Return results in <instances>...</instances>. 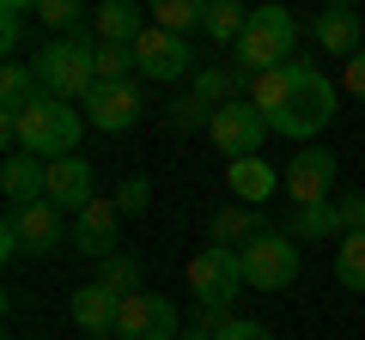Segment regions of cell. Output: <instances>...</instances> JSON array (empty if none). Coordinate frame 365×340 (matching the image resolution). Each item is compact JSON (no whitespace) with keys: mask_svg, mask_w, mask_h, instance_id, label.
<instances>
[{"mask_svg":"<svg viewBox=\"0 0 365 340\" xmlns=\"http://www.w3.org/2000/svg\"><path fill=\"white\" fill-rule=\"evenodd\" d=\"M61 249V207L55 201H25V207L6 213L0 225V255L19 262V255H55Z\"/></svg>","mask_w":365,"mask_h":340,"instance_id":"cell-5","label":"cell"},{"mask_svg":"<svg viewBox=\"0 0 365 340\" xmlns=\"http://www.w3.org/2000/svg\"><path fill=\"white\" fill-rule=\"evenodd\" d=\"M98 280H104V286L116 292V298H134V292H140V262L116 249V255H110V262L98 267Z\"/></svg>","mask_w":365,"mask_h":340,"instance_id":"cell-27","label":"cell"},{"mask_svg":"<svg viewBox=\"0 0 365 340\" xmlns=\"http://www.w3.org/2000/svg\"><path fill=\"white\" fill-rule=\"evenodd\" d=\"M280 183H287V176H280V170H274L262 152L232 158V164H225V188H232L244 207H262V201H274V188H280Z\"/></svg>","mask_w":365,"mask_h":340,"instance_id":"cell-16","label":"cell"},{"mask_svg":"<svg viewBox=\"0 0 365 340\" xmlns=\"http://www.w3.org/2000/svg\"><path fill=\"white\" fill-rule=\"evenodd\" d=\"M335 207H341V225L347 231H365V195H341Z\"/></svg>","mask_w":365,"mask_h":340,"instance_id":"cell-33","label":"cell"},{"mask_svg":"<svg viewBox=\"0 0 365 340\" xmlns=\"http://www.w3.org/2000/svg\"><path fill=\"white\" fill-rule=\"evenodd\" d=\"M323 6H353V13H359V6H365V0H323Z\"/></svg>","mask_w":365,"mask_h":340,"instance_id":"cell-37","label":"cell"},{"mask_svg":"<svg viewBox=\"0 0 365 340\" xmlns=\"http://www.w3.org/2000/svg\"><path fill=\"white\" fill-rule=\"evenodd\" d=\"M79 128H86L79 104H67V97H49V92H43L19 122L0 116V140L13 146V152H37V158H49V164H55V158H67V152L79 146Z\"/></svg>","mask_w":365,"mask_h":340,"instance_id":"cell-2","label":"cell"},{"mask_svg":"<svg viewBox=\"0 0 365 340\" xmlns=\"http://www.w3.org/2000/svg\"><path fill=\"white\" fill-rule=\"evenodd\" d=\"M146 201H153V183H146V176H122L116 207H122V213H146Z\"/></svg>","mask_w":365,"mask_h":340,"instance_id":"cell-30","label":"cell"},{"mask_svg":"<svg viewBox=\"0 0 365 340\" xmlns=\"http://www.w3.org/2000/svg\"><path fill=\"white\" fill-rule=\"evenodd\" d=\"M244 25H250V13L237 6V0H207V13H201V31H207L213 43H225V49H237Z\"/></svg>","mask_w":365,"mask_h":340,"instance_id":"cell-22","label":"cell"},{"mask_svg":"<svg viewBox=\"0 0 365 340\" xmlns=\"http://www.w3.org/2000/svg\"><path fill=\"white\" fill-rule=\"evenodd\" d=\"M262 231H268V225H262V213L244 207V201L213 213V243H250V237H262Z\"/></svg>","mask_w":365,"mask_h":340,"instance_id":"cell-23","label":"cell"},{"mask_svg":"<svg viewBox=\"0 0 365 340\" xmlns=\"http://www.w3.org/2000/svg\"><path fill=\"white\" fill-rule=\"evenodd\" d=\"M280 231H287L292 243H317V237H341L347 225H341V207H335V201H317V207H292V219L280 225Z\"/></svg>","mask_w":365,"mask_h":340,"instance_id":"cell-21","label":"cell"},{"mask_svg":"<svg viewBox=\"0 0 365 340\" xmlns=\"http://www.w3.org/2000/svg\"><path fill=\"white\" fill-rule=\"evenodd\" d=\"M49 201H55L61 213H79V207H91V201H98V170H91L79 152L55 158V164H49Z\"/></svg>","mask_w":365,"mask_h":340,"instance_id":"cell-14","label":"cell"},{"mask_svg":"<svg viewBox=\"0 0 365 340\" xmlns=\"http://www.w3.org/2000/svg\"><path fill=\"white\" fill-rule=\"evenodd\" d=\"M335 176H341V158L329 146H299L287 164V201L292 207H317V201H329Z\"/></svg>","mask_w":365,"mask_h":340,"instance_id":"cell-10","label":"cell"},{"mask_svg":"<svg viewBox=\"0 0 365 340\" xmlns=\"http://www.w3.org/2000/svg\"><path fill=\"white\" fill-rule=\"evenodd\" d=\"M19 13H0V43H6V61H13V49H19Z\"/></svg>","mask_w":365,"mask_h":340,"instance_id":"cell-34","label":"cell"},{"mask_svg":"<svg viewBox=\"0 0 365 340\" xmlns=\"http://www.w3.org/2000/svg\"><path fill=\"white\" fill-rule=\"evenodd\" d=\"M182 334V316L170 298L158 292H134L122 298V316H116V340H177Z\"/></svg>","mask_w":365,"mask_h":340,"instance_id":"cell-9","label":"cell"},{"mask_svg":"<svg viewBox=\"0 0 365 340\" xmlns=\"http://www.w3.org/2000/svg\"><path fill=\"white\" fill-rule=\"evenodd\" d=\"M244 280H250V292H287L292 280H299V243H292L287 231H262V237H250L244 249Z\"/></svg>","mask_w":365,"mask_h":340,"instance_id":"cell-7","label":"cell"},{"mask_svg":"<svg viewBox=\"0 0 365 340\" xmlns=\"http://www.w3.org/2000/svg\"><path fill=\"white\" fill-rule=\"evenodd\" d=\"M213 340H274V334H268L262 322H244V316H225V322L213 328Z\"/></svg>","mask_w":365,"mask_h":340,"instance_id":"cell-31","label":"cell"},{"mask_svg":"<svg viewBox=\"0 0 365 340\" xmlns=\"http://www.w3.org/2000/svg\"><path fill=\"white\" fill-rule=\"evenodd\" d=\"M311 37H317V49L341 55V61L365 49V25H359V13H353V6H323V13L311 18Z\"/></svg>","mask_w":365,"mask_h":340,"instance_id":"cell-17","label":"cell"},{"mask_svg":"<svg viewBox=\"0 0 365 340\" xmlns=\"http://www.w3.org/2000/svg\"><path fill=\"white\" fill-rule=\"evenodd\" d=\"M146 13H153V25H165V31H177V37H189V31H201L207 0H146Z\"/></svg>","mask_w":365,"mask_h":340,"instance_id":"cell-24","label":"cell"},{"mask_svg":"<svg viewBox=\"0 0 365 340\" xmlns=\"http://www.w3.org/2000/svg\"><path fill=\"white\" fill-rule=\"evenodd\" d=\"M177 340H213V328H182Z\"/></svg>","mask_w":365,"mask_h":340,"instance_id":"cell-36","label":"cell"},{"mask_svg":"<svg viewBox=\"0 0 365 340\" xmlns=\"http://www.w3.org/2000/svg\"><path fill=\"white\" fill-rule=\"evenodd\" d=\"M244 255H237L232 243H201L195 255H189V292H195V304H220V310H232V298L244 292Z\"/></svg>","mask_w":365,"mask_h":340,"instance_id":"cell-6","label":"cell"},{"mask_svg":"<svg viewBox=\"0 0 365 340\" xmlns=\"http://www.w3.org/2000/svg\"><path fill=\"white\" fill-rule=\"evenodd\" d=\"M67 316H73L86 334H116V316H122V298L104 286V280H91V286H79L73 298H67Z\"/></svg>","mask_w":365,"mask_h":340,"instance_id":"cell-18","label":"cell"},{"mask_svg":"<svg viewBox=\"0 0 365 340\" xmlns=\"http://www.w3.org/2000/svg\"><path fill=\"white\" fill-rule=\"evenodd\" d=\"M116 243H122V207H116V201L98 195L91 207L73 213V249H79V255L110 262V255H116Z\"/></svg>","mask_w":365,"mask_h":340,"instance_id":"cell-12","label":"cell"},{"mask_svg":"<svg viewBox=\"0 0 365 340\" xmlns=\"http://www.w3.org/2000/svg\"><path fill=\"white\" fill-rule=\"evenodd\" d=\"M335 280L347 292H365V231H341V243H335Z\"/></svg>","mask_w":365,"mask_h":340,"instance_id":"cell-25","label":"cell"},{"mask_svg":"<svg viewBox=\"0 0 365 340\" xmlns=\"http://www.w3.org/2000/svg\"><path fill=\"white\" fill-rule=\"evenodd\" d=\"M91 31H98V43H140V37H146V13H140V0H98Z\"/></svg>","mask_w":365,"mask_h":340,"instance_id":"cell-19","label":"cell"},{"mask_svg":"<svg viewBox=\"0 0 365 340\" xmlns=\"http://www.w3.org/2000/svg\"><path fill=\"white\" fill-rule=\"evenodd\" d=\"M37 97H43V79H37V67H25V61L13 55V61L0 67V116H6V122H19L31 104H37Z\"/></svg>","mask_w":365,"mask_h":340,"instance_id":"cell-20","label":"cell"},{"mask_svg":"<svg viewBox=\"0 0 365 340\" xmlns=\"http://www.w3.org/2000/svg\"><path fill=\"white\" fill-rule=\"evenodd\" d=\"M37 25H49L55 37L86 25V0H37Z\"/></svg>","mask_w":365,"mask_h":340,"instance_id":"cell-26","label":"cell"},{"mask_svg":"<svg viewBox=\"0 0 365 340\" xmlns=\"http://www.w3.org/2000/svg\"><path fill=\"white\" fill-rule=\"evenodd\" d=\"M0 188H6L13 207H25V201H49V158L6 152V164H0Z\"/></svg>","mask_w":365,"mask_h":340,"instance_id":"cell-15","label":"cell"},{"mask_svg":"<svg viewBox=\"0 0 365 340\" xmlns=\"http://www.w3.org/2000/svg\"><path fill=\"white\" fill-rule=\"evenodd\" d=\"M292 49H299V18H292L280 0H268V6L250 13L244 37H237V49H232V61L250 67V73L262 79V73H274V67H287Z\"/></svg>","mask_w":365,"mask_h":340,"instance_id":"cell-4","label":"cell"},{"mask_svg":"<svg viewBox=\"0 0 365 340\" xmlns=\"http://www.w3.org/2000/svg\"><path fill=\"white\" fill-rule=\"evenodd\" d=\"M128 73H140L134 43H98V79H128Z\"/></svg>","mask_w":365,"mask_h":340,"instance_id":"cell-28","label":"cell"},{"mask_svg":"<svg viewBox=\"0 0 365 340\" xmlns=\"http://www.w3.org/2000/svg\"><path fill=\"white\" fill-rule=\"evenodd\" d=\"M0 13H19V18H25V13H37V0H0Z\"/></svg>","mask_w":365,"mask_h":340,"instance_id":"cell-35","label":"cell"},{"mask_svg":"<svg viewBox=\"0 0 365 340\" xmlns=\"http://www.w3.org/2000/svg\"><path fill=\"white\" fill-rule=\"evenodd\" d=\"M250 104L262 110L268 134H280V140H317V134L335 122L341 92L311 61H287V67H274V73H262L256 85H250Z\"/></svg>","mask_w":365,"mask_h":340,"instance_id":"cell-1","label":"cell"},{"mask_svg":"<svg viewBox=\"0 0 365 340\" xmlns=\"http://www.w3.org/2000/svg\"><path fill=\"white\" fill-rule=\"evenodd\" d=\"M37 79L49 97H86L98 85V31H67L37 49Z\"/></svg>","mask_w":365,"mask_h":340,"instance_id":"cell-3","label":"cell"},{"mask_svg":"<svg viewBox=\"0 0 365 340\" xmlns=\"http://www.w3.org/2000/svg\"><path fill=\"white\" fill-rule=\"evenodd\" d=\"M86 340H116V334H86Z\"/></svg>","mask_w":365,"mask_h":340,"instance_id":"cell-38","label":"cell"},{"mask_svg":"<svg viewBox=\"0 0 365 340\" xmlns=\"http://www.w3.org/2000/svg\"><path fill=\"white\" fill-rule=\"evenodd\" d=\"M165 122H170V128H182V134H189V128H207V122H213V104H201L195 92H182V97H170Z\"/></svg>","mask_w":365,"mask_h":340,"instance_id":"cell-29","label":"cell"},{"mask_svg":"<svg viewBox=\"0 0 365 340\" xmlns=\"http://www.w3.org/2000/svg\"><path fill=\"white\" fill-rule=\"evenodd\" d=\"M79 104H86V122L98 134H128L134 122H140V92H134V79H98Z\"/></svg>","mask_w":365,"mask_h":340,"instance_id":"cell-11","label":"cell"},{"mask_svg":"<svg viewBox=\"0 0 365 340\" xmlns=\"http://www.w3.org/2000/svg\"><path fill=\"white\" fill-rule=\"evenodd\" d=\"M134 55H140V73L146 79L195 73V49H189V37H177V31H165V25H146V37L134 43Z\"/></svg>","mask_w":365,"mask_h":340,"instance_id":"cell-13","label":"cell"},{"mask_svg":"<svg viewBox=\"0 0 365 340\" xmlns=\"http://www.w3.org/2000/svg\"><path fill=\"white\" fill-rule=\"evenodd\" d=\"M341 92L365 104V49H359V55H347V67H341Z\"/></svg>","mask_w":365,"mask_h":340,"instance_id":"cell-32","label":"cell"},{"mask_svg":"<svg viewBox=\"0 0 365 340\" xmlns=\"http://www.w3.org/2000/svg\"><path fill=\"white\" fill-rule=\"evenodd\" d=\"M207 140L220 146V152H225V164H232V158L262 152V140H268V122H262V110L250 104V97H232V104H220V110H213Z\"/></svg>","mask_w":365,"mask_h":340,"instance_id":"cell-8","label":"cell"}]
</instances>
